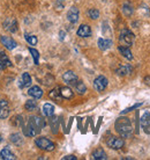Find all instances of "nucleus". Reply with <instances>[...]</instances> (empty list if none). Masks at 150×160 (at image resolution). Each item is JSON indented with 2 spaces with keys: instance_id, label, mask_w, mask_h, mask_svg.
<instances>
[{
  "instance_id": "1",
  "label": "nucleus",
  "mask_w": 150,
  "mask_h": 160,
  "mask_svg": "<svg viewBox=\"0 0 150 160\" xmlns=\"http://www.w3.org/2000/svg\"><path fill=\"white\" fill-rule=\"evenodd\" d=\"M45 127V121L40 116H32L29 118L28 124L24 127L23 132L26 136H36L42 129Z\"/></svg>"
},
{
  "instance_id": "2",
  "label": "nucleus",
  "mask_w": 150,
  "mask_h": 160,
  "mask_svg": "<svg viewBox=\"0 0 150 160\" xmlns=\"http://www.w3.org/2000/svg\"><path fill=\"white\" fill-rule=\"evenodd\" d=\"M115 131L118 132L123 138H129L133 133L132 123H130L129 118H127V117H119L118 120L115 121Z\"/></svg>"
},
{
  "instance_id": "3",
  "label": "nucleus",
  "mask_w": 150,
  "mask_h": 160,
  "mask_svg": "<svg viewBox=\"0 0 150 160\" xmlns=\"http://www.w3.org/2000/svg\"><path fill=\"white\" fill-rule=\"evenodd\" d=\"M119 40H120L121 45L129 48L130 45H133V43H134V34L130 32L129 29H123L120 32Z\"/></svg>"
},
{
  "instance_id": "4",
  "label": "nucleus",
  "mask_w": 150,
  "mask_h": 160,
  "mask_svg": "<svg viewBox=\"0 0 150 160\" xmlns=\"http://www.w3.org/2000/svg\"><path fill=\"white\" fill-rule=\"evenodd\" d=\"M35 144L37 148H40V150H44V151H53L54 150V143L49 139V138H46V137L36 138Z\"/></svg>"
},
{
  "instance_id": "5",
  "label": "nucleus",
  "mask_w": 150,
  "mask_h": 160,
  "mask_svg": "<svg viewBox=\"0 0 150 160\" xmlns=\"http://www.w3.org/2000/svg\"><path fill=\"white\" fill-rule=\"evenodd\" d=\"M106 145L110 148H112V150H120L121 148H124L125 140L123 139V137L121 138H119V137H110L106 142Z\"/></svg>"
},
{
  "instance_id": "6",
  "label": "nucleus",
  "mask_w": 150,
  "mask_h": 160,
  "mask_svg": "<svg viewBox=\"0 0 150 160\" xmlns=\"http://www.w3.org/2000/svg\"><path fill=\"white\" fill-rule=\"evenodd\" d=\"M107 84H109V81L104 76H98L94 80V87L97 92H103L107 87Z\"/></svg>"
},
{
  "instance_id": "7",
  "label": "nucleus",
  "mask_w": 150,
  "mask_h": 160,
  "mask_svg": "<svg viewBox=\"0 0 150 160\" xmlns=\"http://www.w3.org/2000/svg\"><path fill=\"white\" fill-rule=\"evenodd\" d=\"M0 42H1V44H2L7 50H14V49L17 47V43L13 40L12 37H9V36H4V35H2V36L0 37Z\"/></svg>"
},
{
  "instance_id": "8",
  "label": "nucleus",
  "mask_w": 150,
  "mask_h": 160,
  "mask_svg": "<svg viewBox=\"0 0 150 160\" xmlns=\"http://www.w3.org/2000/svg\"><path fill=\"white\" fill-rule=\"evenodd\" d=\"M4 28L11 32H17V22H16V19H14V18H7L4 21Z\"/></svg>"
},
{
  "instance_id": "9",
  "label": "nucleus",
  "mask_w": 150,
  "mask_h": 160,
  "mask_svg": "<svg viewBox=\"0 0 150 160\" xmlns=\"http://www.w3.org/2000/svg\"><path fill=\"white\" fill-rule=\"evenodd\" d=\"M63 80L66 82V84L68 85H74L77 82V80H79V78H77V76L75 74L73 71H67V72L63 73Z\"/></svg>"
},
{
  "instance_id": "10",
  "label": "nucleus",
  "mask_w": 150,
  "mask_h": 160,
  "mask_svg": "<svg viewBox=\"0 0 150 160\" xmlns=\"http://www.w3.org/2000/svg\"><path fill=\"white\" fill-rule=\"evenodd\" d=\"M79 16H80V12L79 8L76 7H71L69 11L67 12V20L71 22V23H76L79 21Z\"/></svg>"
},
{
  "instance_id": "11",
  "label": "nucleus",
  "mask_w": 150,
  "mask_h": 160,
  "mask_svg": "<svg viewBox=\"0 0 150 160\" xmlns=\"http://www.w3.org/2000/svg\"><path fill=\"white\" fill-rule=\"evenodd\" d=\"M141 127H142L143 131L150 135V110L144 112V115L141 118Z\"/></svg>"
},
{
  "instance_id": "12",
  "label": "nucleus",
  "mask_w": 150,
  "mask_h": 160,
  "mask_svg": "<svg viewBox=\"0 0 150 160\" xmlns=\"http://www.w3.org/2000/svg\"><path fill=\"white\" fill-rule=\"evenodd\" d=\"M76 34H77V36L80 37H90L91 36V28L88 26V24H81L79 27V29H77V32H76Z\"/></svg>"
},
{
  "instance_id": "13",
  "label": "nucleus",
  "mask_w": 150,
  "mask_h": 160,
  "mask_svg": "<svg viewBox=\"0 0 150 160\" xmlns=\"http://www.w3.org/2000/svg\"><path fill=\"white\" fill-rule=\"evenodd\" d=\"M11 66H13V64L12 62L9 60V58L7 57V55L5 52L0 51V68L5 70V68H11Z\"/></svg>"
},
{
  "instance_id": "14",
  "label": "nucleus",
  "mask_w": 150,
  "mask_h": 160,
  "mask_svg": "<svg viewBox=\"0 0 150 160\" xmlns=\"http://www.w3.org/2000/svg\"><path fill=\"white\" fill-rule=\"evenodd\" d=\"M9 115V108H8V103L6 100L0 101V118H7Z\"/></svg>"
},
{
  "instance_id": "15",
  "label": "nucleus",
  "mask_w": 150,
  "mask_h": 160,
  "mask_svg": "<svg viewBox=\"0 0 150 160\" xmlns=\"http://www.w3.org/2000/svg\"><path fill=\"white\" fill-rule=\"evenodd\" d=\"M28 94L31 96V98H34V99H40L43 96V91L38 86H32V87L29 88Z\"/></svg>"
},
{
  "instance_id": "16",
  "label": "nucleus",
  "mask_w": 150,
  "mask_h": 160,
  "mask_svg": "<svg viewBox=\"0 0 150 160\" xmlns=\"http://www.w3.org/2000/svg\"><path fill=\"white\" fill-rule=\"evenodd\" d=\"M0 158L4 160H15L16 159L15 154L7 148H4V150H1V152H0Z\"/></svg>"
},
{
  "instance_id": "17",
  "label": "nucleus",
  "mask_w": 150,
  "mask_h": 160,
  "mask_svg": "<svg viewBox=\"0 0 150 160\" xmlns=\"http://www.w3.org/2000/svg\"><path fill=\"white\" fill-rule=\"evenodd\" d=\"M91 157H92V159H95V160L107 159L106 153H105V151H104L103 148H97V150H95V151L92 152V154H91Z\"/></svg>"
},
{
  "instance_id": "18",
  "label": "nucleus",
  "mask_w": 150,
  "mask_h": 160,
  "mask_svg": "<svg viewBox=\"0 0 150 160\" xmlns=\"http://www.w3.org/2000/svg\"><path fill=\"white\" fill-rule=\"evenodd\" d=\"M118 50L119 52L123 55V57H125L126 59L128 60H132L133 59V55H132V52H130L129 48L128 47H124V45H119L118 47Z\"/></svg>"
},
{
  "instance_id": "19",
  "label": "nucleus",
  "mask_w": 150,
  "mask_h": 160,
  "mask_svg": "<svg viewBox=\"0 0 150 160\" xmlns=\"http://www.w3.org/2000/svg\"><path fill=\"white\" fill-rule=\"evenodd\" d=\"M49 96H50V99H52V100L60 102V101L63 100V96L60 94V87L53 88L51 92L49 93Z\"/></svg>"
},
{
  "instance_id": "20",
  "label": "nucleus",
  "mask_w": 150,
  "mask_h": 160,
  "mask_svg": "<svg viewBox=\"0 0 150 160\" xmlns=\"http://www.w3.org/2000/svg\"><path fill=\"white\" fill-rule=\"evenodd\" d=\"M21 82L22 84L20 85L21 88H24V87H29V86H31V77L30 74L27 72H24L22 74V79H21Z\"/></svg>"
},
{
  "instance_id": "21",
  "label": "nucleus",
  "mask_w": 150,
  "mask_h": 160,
  "mask_svg": "<svg viewBox=\"0 0 150 160\" xmlns=\"http://www.w3.org/2000/svg\"><path fill=\"white\" fill-rule=\"evenodd\" d=\"M60 94H61V96H63V99H66V100H69V99H72L73 98V91H72L69 87H60Z\"/></svg>"
},
{
  "instance_id": "22",
  "label": "nucleus",
  "mask_w": 150,
  "mask_h": 160,
  "mask_svg": "<svg viewBox=\"0 0 150 160\" xmlns=\"http://www.w3.org/2000/svg\"><path fill=\"white\" fill-rule=\"evenodd\" d=\"M43 114L46 117H52L54 114V107L51 103H45L43 106Z\"/></svg>"
},
{
  "instance_id": "23",
  "label": "nucleus",
  "mask_w": 150,
  "mask_h": 160,
  "mask_svg": "<svg viewBox=\"0 0 150 160\" xmlns=\"http://www.w3.org/2000/svg\"><path fill=\"white\" fill-rule=\"evenodd\" d=\"M132 66L128 64H125V65H121L120 68L117 70V73H118L119 76H127V74H129L132 73Z\"/></svg>"
},
{
  "instance_id": "24",
  "label": "nucleus",
  "mask_w": 150,
  "mask_h": 160,
  "mask_svg": "<svg viewBox=\"0 0 150 160\" xmlns=\"http://www.w3.org/2000/svg\"><path fill=\"white\" fill-rule=\"evenodd\" d=\"M98 48L101 50H107L109 48H111L112 45V41L111 40H105V38H98Z\"/></svg>"
},
{
  "instance_id": "25",
  "label": "nucleus",
  "mask_w": 150,
  "mask_h": 160,
  "mask_svg": "<svg viewBox=\"0 0 150 160\" xmlns=\"http://www.w3.org/2000/svg\"><path fill=\"white\" fill-rule=\"evenodd\" d=\"M75 89H76V92L79 93V94H81V95L87 92V87H86L84 82L79 81V80H77V82L75 84Z\"/></svg>"
},
{
  "instance_id": "26",
  "label": "nucleus",
  "mask_w": 150,
  "mask_h": 160,
  "mask_svg": "<svg viewBox=\"0 0 150 160\" xmlns=\"http://www.w3.org/2000/svg\"><path fill=\"white\" fill-rule=\"evenodd\" d=\"M24 108L28 112H32V110H35L37 108V102L35 100H28L26 102V104H24Z\"/></svg>"
},
{
  "instance_id": "27",
  "label": "nucleus",
  "mask_w": 150,
  "mask_h": 160,
  "mask_svg": "<svg viewBox=\"0 0 150 160\" xmlns=\"http://www.w3.org/2000/svg\"><path fill=\"white\" fill-rule=\"evenodd\" d=\"M24 38H26V41H27L30 45H36L37 42H38L37 37L34 36V35H30V34H24Z\"/></svg>"
},
{
  "instance_id": "28",
  "label": "nucleus",
  "mask_w": 150,
  "mask_h": 160,
  "mask_svg": "<svg viewBox=\"0 0 150 160\" xmlns=\"http://www.w3.org/2000/svg\"><path fill=\"white\" fill-rule=\"evenodd\" d=\"M29 51H30L32 58H34V62H35V64L36 65L40 64V52L37 51L36 49H34V48H29Z\"/></svg>"
},
{
  "instance_id": "29",
  "label": "nucleus",
  "mask_w": 150,
  "mask_h": 160,
  "mask_svg": "<svg viewBox=\"0 0 150 160\" xmlns=\"http://www.w3.org/2000/svg\"><path fill=\"white\" fill-rule=\"evenodd\" d=\"M123 12H124V14H125V15H127V16L132 15V13H133V7L130 6L129 2H125V4H124Z\"/></svg>"
},
{
  "instance_id": "30",
  "label": "nucleus",
  "mask_w": 150,
  "mask_h": 160,
  "mask_svg": "<svg viewBox=\"0 0 150 160\" xmlns=\"http://www.w3.org/2000/svg\"><path fill=\"white\" fill-rule=\"evenodd\" d=\"M88 15L90 16V19L96 20V19H98L99 18V11L98 9H96V8H90V9L88 11Z\"/></svg>"
},
{
  "instance_id": "31",
  "label": "nucleus",
  "mask_w": 150,
  "mask_h": 160,
  "mask_svg": "<svg viewBox=\"0 0 150 160\" xmlns=\"http://www.w3.org/2000/svg\"><path fill=\"white\" fill-rule=\"evenodd\" d=\"M11 140L16 145H20L22 143V138H21L20 133H13L12 136H11Z\"/></svg>"
},
{
  "instance_id": "32",
  "label": "nucleus",
  "mask_w": 150,
  "mask_h": 160,
  "mask_svg": "<svg viewBox=\"0 0 150 160\" xmlns=\"http://www.w3.org/2000/svg\"><path fill=\"white\" fill-rule=\"evenodd\" d=\"M140 106H142V102H140V103H136V104H134V106H132V107H129V108H127V109H125L121 114H125V112H132V110H134V109H138Z\"/></svg>"
},
{
  "instance_id": "33",
  "label": "nucleus",
  "mask_w": 150,
  "mask_h": 160,
  "mask_svg": "<svg viewBox=\"0 0 150 160\" xmlns=\"http://www.w3.org/2000/svg\"><path fill=\"white\" fill-rule=\"evenodd\" d=\"M63 160H76V157L75 156H66V157H63Z\"/></svg>"
},
{
  "instance_id": "34",
  "label": "nucleus",
  "mask_w": 150,
  "mask_h": 160,
  "mask_svg": "<svg viewBox=\"0 0 150 160\" xmlns=\"http://www.w3.org/2000/svg\"><path fill=\"white\" fill-rule=\"evenodd\" d=\"M144 82L150 86V77H146V78H144Z\"/></svg>"
},
{
  "instance_id": "35",
  "label": "nucleus",
  "mask_w": 150,
  "mask_h": 160,
  "mask_svg": "<svg viewBox=\"0 0 150 160\" xmlns=\"http://www.w3.org/2000/svg\"><path fill=\"white\" fill-rule=\"evenodd\" d=\"M60 35H61V37H60V38H61V40H63V37H65V32H60Z\"/></svg>"
},
{
  "instance_id": "36",
  "label": "nucleus",
  "mask_w": 150,
  "mask_h": 160,
  "mask_svg": "<svg viewBox=\"0 0 150 160\" xmlns=\"http://www.w3.org/2000/svg\"><path fill=\"white\" fill-rule=\"evenodd\" d=\"M0 142H1V137H0Z\"/></svg>"
}]
</instances>
